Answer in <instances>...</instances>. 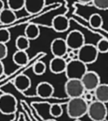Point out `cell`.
<instances>
[{
	"label": "cell",
	"mask_w": 108,
	"mask_h": 121,
	"mask_svg": "<svg viewBox=\"0 0 108 121\" xmlns=\"http://www.w3.org/2000/svg\"><path fill=\"white\" fill-rule=\"evenodd\" d=\"M15 46H16L17 50L27 51L30 46V41L25 35L18 36L15 40Z\"/></svg>",
	"instance_id": "obj_19"
},
{
	"label": "cell",
	"mask_w": 108,
	"mask_h": 121,
	"mask_svg": "<svg viewBox=\"0 0 108 121\" xmlns=\"http://www.w3.org/2000/svg\"><path fill=\"white\" fill-rule=\"evenodd\" d=\"M88 22H89L90 26L93 27V28H96V29L100 28L102 26V25H103V19H102L101 15L99 14V13L91 14L90 17H89Z\"/></svg>",
	"instance_id": "obj_20"
},
{
	"label": "cell",
	"mask_w": 108,
	"mask_h": 121,
	"mask_svg": "<svg viewBox=\"0 0 108 121\" xmlns=\"http://www.w3.org/2000/svg\"><path fill=\"white\" fill-rule=\"evenodd\" d=\"M50 51L54 57L63 58L68 52V47L65 43L64 39L56 38L50 43Z\"/></svg>",
	"instance_id": "obj_9"
},
{
	"label": "cell",
	"mask_w": 108,
	"mask_h": 121,
	"mask_svg": "<svg viewBox=\"0 0 108 121\" xmlns=\"http://www.w3.org/2000/svg\"><path fill=\"white\" fill-rule=\"evenodd\" d=\"M5 74V65L2 60H0V78L3 77Z\"/></svg>",
	"instance_id": "obj_28"
},
{
	"label": "cell",
	"mask_w": 108,
	"mask_h": 121,
	"mask_svg": "<svg viewBox=\"0 0 108 121\" xmlns=\"http://www.w3.org/2000/svg\"><path fill=\"white\" fill-rule=\"evenodd\" d=\"M25 36L29 40H36L40 36V27L34 23L28 24L25 28Z\"/></svg>",
	"instance_id": "obj_17"
},
{
	"label": "cell",
	"mask_w": 108,
	"mask_h": 121,
	"mask_svg": "<svg viewBox=\"0 0 108 121\" xmlns=\"http://www.w3.org/2000/svg\"><path fill=\"white\" fill-rule=\"evenodd\" d=\"M8 56V47L6 43H0V60H3Z\"/></svg>",
	"instance_id": "obj_27"
},
{
	"label": "cell",
	"mask_w": 108,
	"mask_h": 121,
	"mask_svg": "<svg viewBox=\"0 0 108 121\" xmlns=\"http://www.w3.org/2000/svg\"><path fill=\"white\" fill-rule=\"evenodd\" d=\"M64 41H65V43L68 49L73 50V51H77L85 43L84 35L82 34L81 31L78 29H74L70 31L66 35V38L64 39Z\"/></svg>",
	"instance_id": "obj_6"
},
{
	"label": "cell",
	"mask_w": 108,
	"mask_h": 121,
	"mask_svg": "<svg viewBox=\"0 0 108 121\" xmlns=\"http://www.w3.org/2000/svg\"><path fill=\"white\" fill-rule=\"evenodd\" d=\"M91 3L98 9L106 10L108 9V0H92Z\"/></svg>",
	"instance_id": "obj_26"
},
{
	"label": "cell",
	"mask_w": 108,
	"mask_h": 121,
	"mask_svg": "<svg viewBox=\"0 0 108 121\" xmlns=\"http://www.w3.org/2000/svg\"><path fill=\"white\" fill-rule=\"evenodd\" d=\"M99 56V52L93 43H84L80 49L77 50V58L79 60L88 65L94 63Z\"/></svg>",
	"instance_id": "obj_3"
},
{
	"label": "cell",
	"mask_w": 108,
	"mask_h": 121,
	"mask_svg": "<svg viewBox=\"0 0 108 121\" xmlns=\"http://www.w3.org/2000/svg\"><path fill=\"white\" fill-rule=\"evenodd\" d=\"M51 26H52V28L56 32L62 33V32H65L66 30H68L70 26V21L65 15L59 14V15L54 16L51 22Z\"/></svg>",
	"instance_id": "obj_10"
},
{
	"label": "cell",
	"mask_w": 108,
	"mask_h": 121,
	"mask_svg": "<svg viewBox=\"0 0 108 121\" xmlns=\"http://www.w3.org/2000/svg\"><path fill=\"white\" fill-rule=\"evenodd\" d=\"M64 93L68 98L81 97L85 90L81 84V79H67L64 84Z\"/></svg>",
	"instance_id": "obj_7"
},
{
	"label": "cell",
	"mask_w": 108,
	"mask_h": 121,
	"mask_svg": "<svg viewBox=\"0 0 108 121\" xmlns=\"http://www.w3.org/2000/svg\"><path fill=\"white\" fill-rule=\"evenodd\" d=\"M25 0H7L8 9L15 11H18L22 9H24Z\"/></svg>",
	"instance_id": "obj_21"
},
{
	"label": "cell",
	"mask_w": 108,
	"mask_h": 121,
	"mask_svg": "<svg viewBox=\"0 0 108 121\" xmlns=\"http://www.w3.org/2000/svg\"><path fill=\"white\" fill-rule=\"evenodd\" d=\"M94 97L97 101L106 104L108 102V84L99 83V86L94 90Z\"/></svg>",
	"instance_id": "obj_15"
},
{
	"label": "cell",
	"mask_w": 108,
	"mask_h": 121,
	"mask_svg": "<svg viewBox=\"0 0 108 121\" xmlns=\"http://www.w3.org/2000/svg\"><path fill=\"white\" fill-rule=\"evenodd\" d=\"M4 9H5V3H4L3 0H0V11Z\"/></svg>",
	"instance_id": "obj_30"
},
{
	"label": "cell",
	"mask_w": 108,
	"mask_h": 121,
	"mask_svg": "<svg viewBox=\"0 0 108 121\" xmlns=\"http://www.w3.org/2000/svg\"><path fill=\"white\" fill-rule=\"evenodd\" d=\"M13 85H14V87L16 88L17 91L24 93V92L27 91V90L30 88V86H31V81H30L29 77H27V75L22 74V75L17 76V77L14 78V80H13Z\"/></svg>",
	"instance_id": "obj_14"
},
{
	"label": "cell",
	"mask_w": 108,
	"mask_h": 121,
	"mask_svg": "<svg viewBox=\"0 0 108 121\" xmlns=\"http://www.w3.org/2000/svg\"><path fill=\"white\" fill-rule=\"evenodd\" d=\"M17 99L11 94L5 93L0 95V112L5 115H10L16 112Z\"/></svg>",
	"instance_id": "obj_5"
},
{
	"label": "cell",
	"mask_w": 108,
	"mask_h": 121,
	"mask_svg": "<svg viewBox=\"0 0 108 121\" xmlns=\"http://www.w3.org/2000/svg\"><path fill=\"white\" fill-rule=\"evenodd\" d=\"M53 94L54 87L47 81H42L36 87V95L41 98H50Z\"/></svg>",
	"instance_id": "obj_11"
},
{
	"label": "cell",
	"mask_w": 108,
	"mask_h": 121,
	"mask_svg": "<svg viewBox=\"0 0 108 121\" xmlns=\"http://www.w3.org/2000/svg\"><path fill=\"white\" fill-rule=\"evenodd\" d=\"M88 108V102H86L82 97L69 98L66 104L67 115L72 119H79L86 114Z\"/></svg>",
	"instance_id": "obj_1"
},
{
	"label": "cell",
	"mask_w": 108,
	"mask_h": 121,
	"mask_svg": "<svg viewBox=\"0 0 108 121\" xmlns=\"http://www.w3.org/2000/svg\"><path fill=\"white\" fill-rule=\"evenodd\" d=\"M78 1L81 4H89V3L92 2V0H78Z\"/></svg>",
	"instance_id": "obj_29"
},
{
	"label": "cell",
	"mask_w": 108,
	"mask_h": 121,
	"mask_svg": "<svg viewBox=\"0 0 108 121\" xmlns=\"http://www.w3.org/2000/svg\"><path fill=\"white\" fill-rule=\"evenodd\" d=\"M66 61L64 58L53 57L49 61V70L53 74H62L64 72Z\"/></svg>",
	"instance_id": "obj_13"
},
{
	"label": "cell",
	"mask_w": 108,
	"mask_h": 121,
	"mask_svg": "<svg viewBox=\"0 0 108 121\" xmlns=\"http://www.w3.org/2000/svg\"><path fill=\"white\" fill-rule=\"evenodd\" d=\"M99 54V53H102V54H105L108 52V40L106 38H101L98 43L97 44L95 45Z\"/></svg>",
	"instance_id": "obj_23"
},
{
	"label": "cell",
	"mask_w": 108,
	"mask_h": 121,
	"mask_svg": "<svg viewBox=\"0 0 108 121\" xmlns=\"http://www.w3.org/2000/svg\"><path fill=\"white\" fill-rule=\"evenodd\" d=\"M86 114L93 121H104L107 116V107L105 103L94 100L88 104Z\"/></svg>",
	"instance_id": "obj_4"
},
{
	"label": "cell",
	"mask_w": 108,
	"mask_h": 121,
	"mask_svg": "<svg viewBox=\"0 0 108 121\" xmlns=\"http://www.w3.org/2000/svg\"><path fill=\"white\" fill-rule=\"evenodd\" d=\"M28 60L29 58H28V54L27 51L17 50L12 56L13 62L18 66H25L28 62Z\"/></svg>",
	"instance_id": "obj_18"
},
{
	"label": "cell",
	"mask_w": 108,
	"mask_h": 121,
	"mask_svg": "<svg viewBox=\"0 0 108 121\" xmlns=\"http://www.w3.org/2000/svg\"><path fill=\"white\" fill-rule=\"evenodd\" d=\"M45 121H57V120H55V119H47Z\"/></svg>",
	"instance_id": "obj_31"
},
{
	"label": "cell",
	"mask_w": 108,
	"mask_h": 121,
	"mask_svg": "<svg viewBox=\"0 0 108 121\" xmlns=\"http://www.w3.org/2000/svg\"><path fill=\"white\" fill-rule=\"evenodd\" d=\"M32 71H33V73H34L35 75H37V76H42V75H44V74L45 73V71H46V65H45V63L44 61L38 60V61H36V62L33 64V66H32Z\"/></svg>",
	"instance_id": "obj_22"
},
{
	"label": "cell",
	"mask_w": 108,
	"mask_h": 121,
	"mask_svg": "<svg viewBox=\"0 0 108 121\" xmlns=\"http://www.w3.org/2000/svg\"><path fill=\"white\" fill-rule=\"evenodd\" d=\"M63 107L60 104H57V103L52 104L49 108V113L53 117H60L63 114Z\"/></svg>",
	"instance_id": "obj_24"
},
{
	"label": "cell",
	"mask_w": 108,
	"mask_h": 121,
	"mask_svg": "<svg viewBox=\"0 0 108 121\" xmlns=\"http://www.w3.org/2000/svg\"><path fill=\"white\" fill-rule=\"evenodd\" d=\"M86 71H88L87 65L77 59L70 60L66 62L64 73L67 79H81Z\"/></svg>",
	"instance_id": "obj_2"
},
{
	"label": "cell",
	"mask_w": 108,
	"mask_h": 121,
	"mask_svg": "<svg viewBox=\"0 0 108 121\" xmlns=\"http://www.w3.org/2000/svg\"><path fill=\"white\" fill-rule=\"evenodd\" d=\"M45 6V0H25L24 8L29 14L40 12Z\"/></svg>",
	"instance_id": "obj_12"
},
{
	"label": "cell",
	"mask_w": 108,
	"mask_h": 121,
	"mask_svg": "<svg viewBox=\"0 0 108 121\" xmlns=\"http://www.w3.org/2000/svg\"><path fill=\"white\" fill-rule=\"evenodd\" d=\"M81 81L85 92H91L99 86L100 83V78L99 74L95 71H86V73L81 78Z\"/></svg>",
	"instance_id": "obj_8"
},
{
	"label": "cell",
	"mask_w": 108,
	"mask_h": 121,
	"mask_svg": "<svg viewBox=\"0 0 108 121\" xmlns=\"http://www.w3.org/2000/svg\"><path fill=\"white\" fill-rule=\"evenodd\" d=\"M16 20V14L9 9H4L0 11V23L3 25H10Z\"/></svg>",
	"instance_id": "obj_16"
},
{
	"label": "cell",
	"mask_w": 108,
	"mask_h": 121,
	"mask_svg": "<svg viewBox=\"0 0 108 121\" xmlns=\"http://www.w3.org/2000/svg\"><path fill=\"white\" fill-rule=\"evenodd\" d=\"M10 41V32L8 28H0V43H6Z\"/></svg>",
	"instance_id": "obj_25"
}]
</instances>
